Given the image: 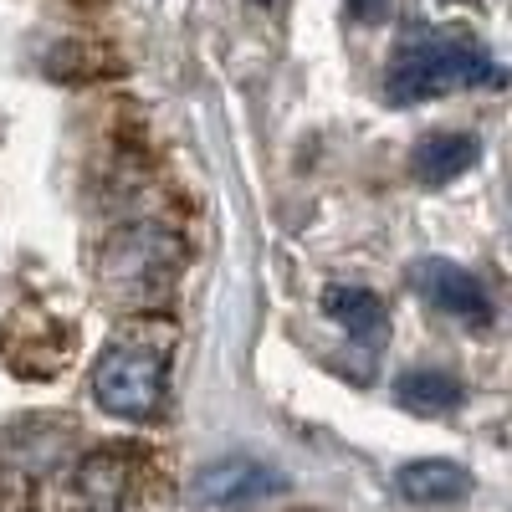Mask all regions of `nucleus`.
<instances>
[{"label": "nucleus", "mask_w": 512, "mask_h": 512, "mask_svg": "<svg viewBox=\"0 0 512 512\" xmlns=\"http://www.w3.org/2000/svg\"><path fill=\"white\" fill-rule=\"evenodd\" d=\"M323 313L344 328V333L364 338V344H379L384 323H390V313H384V303H379L369 287H328V292H323Z\"/></svg>", "instance_id": "obj_10"}, {"label": "nucleus", "mask_w": 512, "mask_h": 512, "mask_svg": "<svg viewBox=\"0 0 512 512\" xmlns=\"http://www.w3.org/2000/svg\"><path fill=\"white\" fill-rule=\"evenodd\" d=\"M497 82L502 67L466 31H410L384 67V93L400 108L446 98L456 88H497Z\"/></svg>", "instance_id": "obj_1"}, {"label": "nucleus", "mask_w": 512, "mask_h": 512, "mask_svg": "<svg viewBox=\"0 0 512 512\" xmlns=\"http://www.w3.org/2000/svg\"><path fill=\"white\" fill-rule=\"evenodd\" d=\"M154 262H175V241L159 236L154 226L123 231V236L108 246V272H113L118 282L134 287L128 297H149V287L159 282V277H154Z\"/></svg>", "instance_id": "obj_6"}, {"label": "nucleus", "mask_w": 512, "mask_h": 512, "mask_svg": "<svg viewBox=\"0 0 512 512\" xmlns=\"http://www.w3.org/2000/svg\"><path fill=\"white\" fill-rule=\"evenodd\" d=\"M461 400H466L461 379L446 369H410L395 379V405H405L410 415H451L461 410Z\"/></svg>", "instance_id": "obj_9"}, {"label": "nucleus", "mask_w": 512, "mask_h": 512, "mask_svg": "<svg viewBox=\"0 0 512 512\" xmlns=\"http://www.w3.org/2000/svg\"><path fill=\"white\" fill-rule=\"evenodd\" d=\"M169 390V359L149 344H113L93 369V400L118 420H154Z\"/></svg>", "instance_id": "obj_2"}, {"label": "nucleus", "mask_w": 512, "mask_h": 512, "mask_svg": "<svg viewBox=\"0 0 512 512\" xmlns=\"http://www.w3.org/2000/svg\"><path fill=\"white\" fill-rule=\"evenodd\" d=\"M477 159H482V144H477L472 134H456V128H446V134H425V139L410 149V175H415L420 185H451V180H461Z\"/></svg>", "instance_id": "obj_7"}, {"label": "nucleus", "mask_w": 512, "mask_h": 512, "mask_svg": "<svg viewBox=\"0 0 512 512\" xmlns=\"http://www.w3.org/2000/svg\"><path fill=\"white\" fill-rule=\"evenodd\" d=\"M287 477L272 472L267 461H251V456H226V461H210L205 472H195L190 497L205 507H251L272 492H282Z\"/></svg>", "instance_id": "obj_4"}, {"label": "nucleus", "mask_w": 512, "mask_h": 512, "mask_svg": "<svg viewBox=\"0 0 512 512\" xmlns=\"http://www.w3.org/2000/svg\"><path fill=\"white\" fill-rule=\"evenodd\" d=\"M410 282H415V292L425 297V303H436L456 323H466V328H487L492 323V297L482 292V282L466 267L446 262V256H425V262H415Z\"/></svg>", "instance_id": "obj_3"}, {"label": "nucleus", "mask_w": 512, "mask_h": 512, "mask_svg": "<svg viewBox=\"0 0 512 512\" xmlns=\"http://www.w3.org/2000/svg\"><path fill=\"white\" fill-rule=\"evenodd\" d=\"M82 507H93V512H118L128 497H134L139 487V451H93V456H82L77 466V477H72Z\"/></svg>", "instance_id": "obj_5"}, {"label": "nucleus", "mask_w": 512, "mask_h": 512, "mask_svg": "<svg viewBox=\"0 0 512 512\" xmlns=\"http://www.w3.org/2000/svg\"><path fill=\"white\" fill-rule=\"evenodd\" d=\"M344 6H349V16L364 21V26H379L384 16H390V0H344Z\"/></svg>", "instance_id": "obj_11"}, {"label": "nucleus", "mask_w": 512, "mask_h": 512, "mask_svg": "<svg viewBox=\"0 0 512 512\" xmlns=\"http://www.w3.org/2000/svg\"><path fill=\"white\" fill-rule=\"evenodd\" d=\"M256 6H272V0H256Z\"/></svg>", "instance_id": "obj_12"}, {"label": "nucleus", "mask_w": 512, "mask_h": 512, "mask_svg": "<svg viewBox=\"0 0 512 512\" xmlns=\"http://www.w3.org/2000/svg\"><path fill=\"white\" fill-rule=\"evenodd\" d=\"M395 487L405 502H420V507H436V502H461L472 497V472L456 461H441V456H425V461H405L395 472Z\"/></svg>", "instance_id": "obj_8"}]
</instances>
